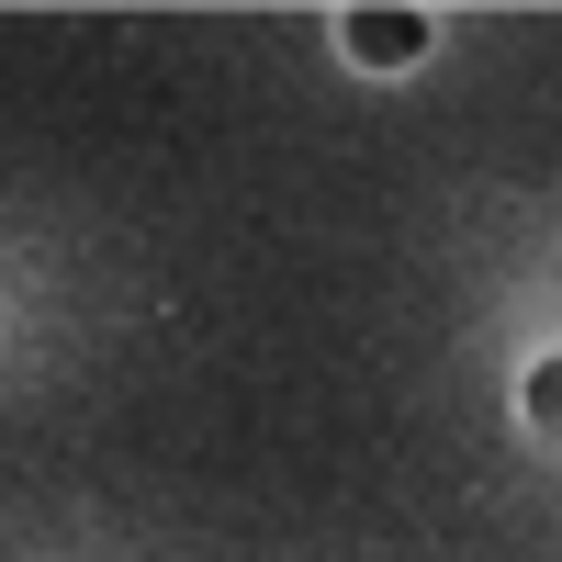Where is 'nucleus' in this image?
Segmentation results:
<instances>
[{"label": "nucleus", "mask_w": 562, "mask_h": 562, "mask_svg": "<svg viewBox=\"0 0 562 562\" xmlns=\"http://www.w3.org/2000/svg\"><path fill=\"white\" fill-rule=\"evenodd\" d=\"M349 45H360L371 68H405L416 45H428V23H416V12H360V23H349Z\"/></svg>", "instance_id": "f257e3e1"}, {"label": "nucleus", "mask_w": 562, "mask_h": 562, "mask_svg": "<svg viewBox=\"0 0 562 562\" xmlns=\"http://www.w3.org/2000/svg\"><path fill=\"white\" fill-rule=\"evenodd\" d=\"M529 416H540V428H562V360H540V383H529Z\"/></svg>", "instance_id": "f03ea898"}]
</instances>
